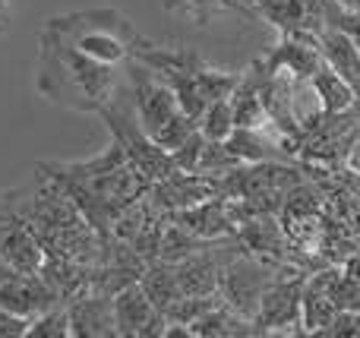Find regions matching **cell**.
Here are the masks:
<instances>
[{
  "label": "cell",
  "mask_w": 360,
  "mask_h": 338,
  "mask_svg": "<svg viewBox=\"0 0 360 338\" xmlns=\"http://www.w3.org/2000/svg\"><path fill=\"white\" fill-rule=\"evenodd\" d=\"M0 304H4L6 310H13V313L25 316V320H35L44 310L63 304V297L57 294V288L41 272H32V275L13 272V275H6L4 282H0Z\"/></svg>",
  "instance_id": "obj_11"
},
{
  "label": "cell",
  "mask_w": 360,
  "mask_h": 338,
  "mask_svg": "<svg viewBox=\"0 0 360 338\" xmlns=\"http://www.w3.org/2000/svg\"><path fill=\"white\" fill-rule=\"evenodd\" d=\"M190 332L196 338H237V335H259L256 332V326L247 320V316H240L237 310H231L228 304H218V307H212L205 316H199L196 323L190 326Z\"/></svg>",
  "instance_id": "obj_17"
},
{
  "label": "cell",
  "mask_w": 360,
  "mask_h": 338,
  "mask_svg": "<svg viewBox=\"0 0 360 338\" xmlns=\"http://www.w3.org/2000/svg\"><path fill=\"white\" fill-rule=\"evenodd\" d=\"M98 117L108 124L111 136L124 145L127 162L136 168V174L143 177V181L158 183V181H165V177H171L177 171L171 152L162 149V145L143 130V124H139V117H136V108H127L114 98Z\"/></svg>",
  "instance_id": "obj_4"
},
{
  "label": "cell",
  "mask_w": 360,
  "mask_h": 338,
  "mask_svg": "<svg viewBox=\"0 0 360 338\" xmlns=\"http://www.w3.org/2000/svg\"><path fill=\"white\" fill-rule=\"evenodd\" d=\"M304 282L307 275H275L269 291L262 294L256 313L259 335H294L304 332Z\"/></svg>",
  "instance_id": "obj_6"
},
{
  "label": "cell",
  "mask_w": 360,
  "mask_h": 338,
  "mask_svg": "<svg viewBox=\"0 0 360 338\" xmlns=\"http://www.w3.org/2000/svg\"><path fill=\"white\" fill-rule=\"evenodd\" d=\"M240 4H247V6H250V4H253V0H240ZM250 10H253V6H250Z\"/></svg>",
  "instance_id": "obj_28"
},
{
  "label": "cell",
  "mask_w": 360,
  "mask_h": 338,
  "mask_svg": "<svg viewBox=\"0 0 360 338\" xmlns=\"http://www.w3.org/2000/svg\"><path fill=\"white\" fill-rule=\"evenodd\" d=\"M44 29L57 32L82 54L111 63V67L133 60L149 44V38L139 35L133 19L120 13L117 6H95V10H73L63 16H51Z\"/></svg>",
  "instance_id": "obj_3"
},
{
  "label": "cell",
  "mask_w": 360,
  "mask_h": 338,
  "mask_svg": "<svg viewBox=\"0 0 360 338\" xmlns=\"http://www.w3.org/2000/svg\"><path fill=\"white\" fill-rule=\"evenodd\" d=\"M253 13L256 19H266L278 29V35L288 32H307V19H304V4L300 0H253Z\"/></svg>",
  "instance_id": "obj_19"
},
{
  "label": "cell",
  "mask_w": 360,
  "mask_h": 338,
  "mask_svg": "<svg viewBox=\"0 0 360 338\" xmlns=\"http://www.w3.org/2000/svg\"><path fill=\"white\" fill-rule=\"evenodd\" d=\"M174 221L184 225L190 234H196L199 240H218L237 234V219L228 196H212V200H202L196 206L177 209Z\"/></svg>",
  "instance_id": "obj_13"
},
{
  "label": "cell",
  "mask_w": 360,
  "mask_h": 338,
  "mask_svg": "<svg viewBox=\"0 0 360 338\" xmlns=\"http://www.w3.org/2000/svg\"><path fill=\"white\" fill-rule=\"evenodd\" d=\"M133 60L146 63L149 70H155L171 89H174L180 108L190 114L199 124L202 111L212 105L215 98H224V95L234 92V86L240 82V73H231V70H215L190 48V44H177V48H168V44H146Z\"/></svg>",
  "instance_id": "obj_2"
},
{
  "label": "cell",
  "mask_w": 360,
  "mask_h": 338,
  "mask_svg": "<svg viewBox=\"0 0 360 338\" xmlns=\"http://www.w3.org/2000/svg\"><path fill=\"white\" fill-rule=\"evenodd\" d=\"M316 38H319V54H323V60L354 86V92L360 98V51H357V41L345 29H338V25L323 29Z\"/></svg>",
  "instance_id": "obj_15"
},
{
  "label": "cell",
  "mask_w": 360,
  "mask_h": 338,
  "mask_svg": "<svg viewBox=\"0 0 360 338\" xmlns=\"http://www.w3.org/2000/svg\"><path fill=\"white\" fill-rule=\"evenodd\" d=\"M338 282H342L338 272L307 275L304 282V332L307 335H319L342 310V304H338Z\"/></svg>",
  "instance_id": "obj_14"
},
{
  "label": "cell",
  "mask_w": 360,
  "mask_h": 338,
  "mask_svg": "<svg viewBox=\"0 0 360 338\" xmlns=\"http://www.w3.org/2000/svg\"><path fill=\"white\" fill-rule=\"evenodd\" d=\"M70 335L76 338H114L117 335V316H114V297L101 291H89L67 304Z\"/></svg>",
  "instance_id": "obj_12"
},
{
  "label": "cell",
  "mask_w": 360,
  "mask_h": 338,
  "mask_svg": "<svg viewBox=\"0 0 360 338\" xmlns=\"http://www.w3.org/2000/svg\"><path fill=\"white\" fill-rule=\"evenodd\" d=\"M351 164L360 171V136H357V145H354V152H351Z\"/></svg>",
  "instance_id": "obj_27"
},
{
  "label": "cell",
  "mask_w": 360,
  "mask_h": 338,
  "mask_svg": "<svg viewBox=\"0 0 360 338\" xmlns=\"http://www.w3.org/2000/svg\"><path fill=\"white\" fill-rule=\"evenodd\" d=\"M0 263L10 272H19V275L41 272L44 266V247L38 234L4 200H0Z\"/></svg>",
  "instance_id": "obj_8"
},
{
  "label": "cell",
  "mask_w": 360,
  "mask_h": 338,
  "mask_svg": "<svg viewBox=\"0 0 360 338\" xmlns=\"http://www.w3.org/2000/svg\"><path fill=\"white\" fill-rule=\"evenodd\" d=\"M275 263L253 256V253L240 250L224 263L221 278H218V291H221V301L231 310H237L240 316H247L256 326V313H259L262 294L269 291V285L275 282Z\"/></svg>",
  "instance_id": "obj_5"
},
{
  "label": "cell",
  "mask_w": 360,
  "mask_h": 338,
  "mask_svg": "<svg viewBox=\"0 0 360 338\" xmlns=\"http://www.w3.org/2000/svg\"><path fill=\"white\" fill-rule=\"evenodd\" d=\"M139 285L146 288V294L152 297V304H155L162 313L177 301V297H184L180 282H177V266L174 263H165V259H155V263L146 266Z\"/></svg>",
  "instance_id": "obj_18"
},
{
  "label": "cell",
  "mask_w": 360,
  "mask_h": 338,
  "mask_svg": "<svg viewBox=\"0 0 360 338\" xmlns=\"http://www.w3.org/2000/svg\"><path fill=\"white\" fill-rule=\"evenodd\" d=\"M67 335H70L67 304H57V307L44 310L41 316H35L29 332H25V338H67Z\"/></svg>",
  "instance_id": "obj_22"
},
{
  "label": "cell",
  "mask_w": 360,
  "mask_h": 338,
  "mask_svg": "<svg viewBox=\"0 0 360 338\" xmlns=\"http://www.w3.org/2000/svg\"><path fill=\"white\" fill-rule=\"evenodd\" d=\"M323 338H360V310L357 307H342L335 320L319 332Z\"/></svg>",
  "instance_id": "obj_23"
},
{
  "label": "cell",
  "mask_w": 360,
  "mask_h": 338,
  "mask_svg": "<svg viewBox=\"0 0 360 338\" xmlns=\"http://www.w3.org/2000/svg\"><path fill=\"white\" fill-rule=\"evenodd\" d=\"M338 6L348 13H360V0H338Z\"/></svg>",
  "instance_id": "obj_26"
},
{
  "label": "cell",
  "mask_w": 360,
  "mask_h": 338,
  "mask_svg": "<svg viewBox=\"0 0 360 338\" xmlns=\"http://www.w3.org/2000/svg\"><path fill=\"white\" fill-rule=\"evenodd\" d=\"M35 89L51 105L70 108L76 114H101L117 98V67L95 60L57 32L41 29Z\"/></svg>",
  "instance_id": "obj_1"
},
{
  "label": "cell",
  "mask_w": 360,
  "mask_h": 338,
  "mask_svg": "<svg viewBox=\"0 0 360 338\" xmlns=\"http://www.w3.org/2000/svg\"><path fill=\"white\" fill-rule=\"evenodd\" d=\"M262 67L269 76L288 73L297 82H310V76L323 67V54H319V38L313 32H288L278 38L272 54L262 57Z\"/></svg>",
  "instance_id": "obj_10"
},
{
  "label": "cell",
  "mask_w": 360,
  "mask_h": 338,
  "mask_svg": "<svg viewBox=\"0 0 360 338\" xmlns=\"http://www.w3.org/2000/svg\"><path fill=\"white\" fill-rule=\"evenodd\" d=\"M237 130V120H234V105H231V95L224 98H215L209 108L202 111L199 117V133L212 143H224L231 133Z\"/></svg>",
  "instance_id": "obj_21"
},
{
  "label": "cell",
  "mask_w": 360,
  "mask_h": 338,
  "mask_svg": "<svg viewBox=\"0 0 360 338\" xmlns=\"http://www.w3.org/2000/svg\"><path fill=\"white\" fill-rule=\"evenodd\" d=\"M130 95H133V108H136V117L143 124V130L149 133L152 139L158 136L168 120H174L184 108H180L174 89L155 73L146 63L133 60L130 63Z\"/></svg>",
  "instance_id": "obj_7"
},
{
  "label": "cell",
  "mask_w": 360,
  "mask_h": 338,
  "mask_svg": "<svg viewBox=\"0 0 360 338\" xmlns=\"http://www.w3.org/2000/svg\"><path fill=\"white\" fill-rule=\"evenodd\" d=\"M29 326H32V320L13 313V310H6L4 304H0V338H25Z\"/></svg>",
  "instance_id": "obj_24"
},
{
  "label": "cell",
  "mask_w": 360,
  "mask_h": 338,
  "mask_svg": "<svg viewBox=\"0 0 360 338\" xmlns=\"http://www.w3.org/2000/svg\"><path fill=\"white\" fill-rule=\"evenodd\" d=\"M10 29V0H0V35Z\"/></svg>",
  "instance_id": "obj_25"
},
{
  "label": "cell",
  "mask_w": 360,
  "mask_h": 338,
  "mask_svg": "<svg viewBox=\"0 0 360 338\" xmlns=\"http://www.w3.org/2000/svg\"><path fill=\"white\" fill-rule=\"evenodd\" d=\"M310 89L326 114H342V111H351L354 105H360L354 86H351L342 73H335L326 60H323V67L310 76Z\"/></svg>",
  "instance_id": "obj_16"
},
{
  "label": "cell",
  "mask_w": 360,
  "mask_h": 338,
  "mask_svg": "<svg viewBox=\"0 0 360 338\" xmlns=\"http://www.w3.org/2000/svg\"><path fill=\"white\" fill-rule=\"evenodd\" d=\"M114 316H117V335L120 338H165V313L152 304L146 288L139 282L127 285L124 291L114 294Z\"/></svg>",
  "instance_id": "obj_9"
},
{
  "label": "cell",
  "mask_w": 360,
  "mask_h": 338,
  "mask_svg": "<svg viewBox=\"0 0 360 338\" xmlns=\"http://www.w3.org/2000/svg\"><path fill=\"white\" fill-rule=\"evenodd\" d=\"M165 10H184L186 16H193L196 25H209L212 16H218V13H247V16H256L240 0H165Z\"/></svg>",
  "instance_id": "obj_20"
}]
</instances>
